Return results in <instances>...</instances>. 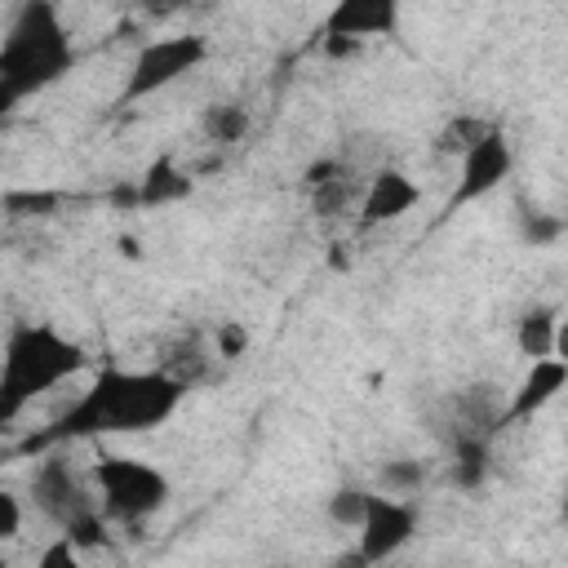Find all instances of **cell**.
Masks as SVG:
<instances>
[{
  "mask_svg": "<svg viewBox=\"0 0 568 568\" xmlns=\"http://www.w3.org/2000/svg\"><path fill=\"white\" fill-rule=\"evenodd\" d=\"M191 386L182 377H173L169 368H102L93 377V386L62 408L44 430L22 439V453H49L75 439H106V435H146L155 426H164L182 395Z\"/></svg>",
  "mask_w": 568,
  "mask_h": 568,
  "instance_id": "obj_1",
  "label": "cell"
},
{
  "mask_svg": "<svg viewBox=\"0 0 568 568\" xmlns=\"http://www.w3.org/2000/svg\"><path fill=\"white\" fill-rule=\"evenodd\" d=\"M75 67V44L53 0H22L0 40V111L44 93Z\"/></svg>",
  "mask_w": 568,
  "mask_h": 568,
  "instance_id": "obj_2",
  "label": "cell"
},
{
  "mask_svg": "<svg viewBox=\"0 0 568 568\" xmlns=\"http://www.w3.org/2000/svg\"><path fill=\"white\" fill-rule=\"evenodd\" d=\"M89 364L84 346L53 324H13L0 359V426H9L31 399L49 395Z\"/></svg>",
  "mask_w": 568,
  "mask_h": 568,
  "instance_id": "obj_3",
  "label": "cell"
},
{
  "mask_svg": "<svg viewBox=\"0 0 568 568\" xmlns=\"http://www.w3.org/2000/svg\"><path fill=\"white\" fill-rule=\"evenodd\" d=\"M93 484H98V501L102 515L111 524H142L151 519L164 501H169V475L142 457H124V453H102L93 462Z\"/></svg>",
  "mask_w": 568,
  "mask_h": 568,
  "instance_id": "obj_4",
  "label": "cell"
},
{
  "mask_svg": "<svg viewBox=\"0 0 568 568\" xmlns=\"http://www.w3.org/2000/svg\"><path fill=\"white\" fill-rule=\"evenodd\" d=\"M204 58H209V44H204V36H191V31H186V36H160V40H146V44L138 49L129 75H124V89H120L115 106H133V102H142V98L169 89L173 80L191 75Z\"/></svg>",
  "mask_w": 568,
  "mask_h": 568,
  "instance_id": "obj_5",
  "label": "cell"
},
{
  "mask_svg": "<svg viewBox=\"0 0 568 568\" xmlns=\"http://www.w3.org/2000/svg\"><path fill=\"white\" fill-rule=\"evenodd\" d=\"M31 501H36V510H40L49 524H58L62 532H71L75 524L102 515V501L89 493V484L75 475V466H71L58 448H49V453L40 457V466L31 470Z\"/></svg>",
  "mask_w": 568,
  "mask_h": 568,
  "instance_id": "obj_6",
  "label": "cell"
},
{
  "mask_svg": "<svg viewBox=\"0 0 568 568\" xmlns=\"http://www.w3.org/2000/svg\"><path fill=\"white\" fill-rule=\"evenodd\" d=\"M417 532V506L404 501L399 493H373L368 497V515L359 524V550L355 564H386L390 555H399Z\"/></svg>",
  "mask_w": 568,
  "mask_h": 568,
  "instance_id": "obj_7",
  "label": "cell"
},
{
  "mask_svg": "<svg viewBox=\"0 0 568 568\" xmlns=\"http://www.w3.org/2000/svg\"><path fill=\"white\" fill-rule=\"evenodd\" d=\"M510 169H515V151H510L506 133L493 124V129L462 155V173H457V186H453L444 213H457V209H466V204L493 195V191L510 178Z\"/></svg>",
  "mask_w": 568,
  "mask_h": 568,
  "instance_id": "obj_8",
  "label": "cell"
},
{
  "mask_svg": "<svg viewBox=\"0 0 568 568\" xmlns=\"http://www.w3.org/2000/svg\"><path fill=\"white\" fill-rule=\"evenodd\" d=\"M404 0H333L315 36H355V40H390L399 36Z\"/></svg>",
  "mask_w": 568,
  "mask_h": 568,
  "instance_id": "obj_9",
  "label": "cell"
},
{
  "mask_svg": "<svg viewBox=\"0 0 568 568\" xmlns=\"http://www.w3.org/2000/svg\"><path fill=\"white\" fill-rule=\"evenodd\" d=\"M422 200L417 182L404 173V169H377L359 195V231H373V226H386V222H399L404 213H413Z\"/></svg>",
  "mask_w": 568,
  "mask_h": 568,
  "instance_id": "obj_10",
  "label": "cell"
},
{
  "mask_svg": "<svg viewBox=\"0 0 568 568\" xmlns=\"http://www.w3.org/2000/svg\"><path fill=\"white\" fill-rule=\"evenodd\" d=\"M564 386H568V364L559 355L528 359V373L519 377V386L510 390V404L501 408V426H519V422L537 417Z\"/></svg>",
  "mask_w": 568,
  "mask_h": 568,
  "instance_id": "obj_11",
  "label": "cell"
},
{
  "mask_svg": "<svg viewBox=\"0 0 568 568\" xmlns=\"http://www.w3.org/2000/svg\"><path fill=\"white\" fill-rule=\"evenodd\" d=\"M302 186L311 191L315 213L333 217V213H342V209L355 200V169H351L346 160H337V155H320V160L306 164Z\"/></svg>",
  "mask_w": 568,
  "mask_h": 568,
  "instance_id": "obj_12",
  "label": "cell"
},
{
  "mask_svg": "<svg viewBox=\"0 0 568 568\" xmlns=\"http://www.w3.org/2000/svg\"><path fill=\"white\" fill-rule=\"evenodd\" d=\"M195 191V178L186 169H178V160L160 155L142 169L138 178V209H164V204H178Z\"/></svg>",
  "mask_w": 568,
  "mask_h": 568,
  "instance_id": "obj_13",
  "label": "cell"
},
{
  "mask_svg": "<svg viewBox=\"0 0 568 568\" xmlns=\"http://www.w3.org/2000/svg\"><path fill=\"white\" fill-rule=\"evenodd\" d=\"M493 475V439L488 435H453L448 453V484L462 493L484 488Z\"/></svg>",
  "mask_w": 568,
  "mask_h": 568,
  "instance_id": "obj_14",
  "label": "cell"
},
{
  "mask_svg": "<svg viewBox=\"0 0 568 568\" xmlns=\"http://www.w3.org/2000/svg\"><path fill=\"white\" fill-rule=\"evenodd\" d=\"M555 333H559L555 306H528V311L515 320V346H519V355H528V359L555 355Z\"/></svg>",
  "mask_w": 568,
  "mask_h": 568,
  "instance_id": "obj_15",
  "label": "cell"
},
{
  "mask_svg": "<svg viewBox=\"0 0 568 568\" xmlns=\"http://www.w3.org/2000/svg\"><path fill=\"white\" fill-rule=\"evenodd\" d=\"M213 355H217V346H209L200 333H191V337H182V342L169 351L164 368H169L173 377H182L186 386H195V382L209 377V359H213Z\"/></svg>",
  "mask_w": 568,
  "mask_h": 568,
  "instance_id": "obj_16",
  "label": "cell"
},
{
  "mask_svg": "<svg viewBox=\"0 0 568 568\" xmlns=\"http://www.w3.org/2000/svg\"><path fill=\"white\" fill-rule=\"evenodd\" d=\"M200 124H204V133H209L213 142L231 146V142H240V138L248 133V111H244L240 102H213V106H204Z\"/></svg>",
  "mask_w": 568,
  "mask_h": 568,
  "instance_id": "obj_17",
  "label": "cell"
},
{
  "mask_svg": "<svg viewBox=\"0 0 568 568\" xmlns=\"http://www.w3.org/2000/svg\"><path fill=\"white\" fill-rule=\"evenodd\" d=\"M368 497H373V488L342 484V488H333V497L324 501V515H328L337 528L359 532V524H364V515H368Z\"/></svg>",
  "mask_w": 568,
  "mask_h": 568,
  "instance_id": "obj_18",
  "label": "cell"
},
{
  "mask_svg": "<svg viewBox=\"0 0 568 568\" xmlns=\"http://www.w3.org/2000/svg\"><path fill=\"white\" fill-rule=\"evenodd\" d=\"M488 129H493L488 120H475V115H453V120L439 129L435 151H439V155H457V160H462V155H466V151H470V146H475V142H479Z\"/></svg>",
  "mask_w": 568,
  "mask_h": 568,
  "instance_id": "obj_19",
  "label": "cell"
},
{
  "mask_svg": "<svg viewBox=\"0 0 568 568\" xmlns=\"http://www.w3.org/2000/svg\"><path fill=\"white\" fill-rule=\"evenodd\" d=\"M67 191H4V213L9 217H49L58 213Z\"/></svg>",
  "mask_w": 568,
  "mask_h": 568,
  "instance_id": "obj_20",
  "label": "cell"
},
{
  "mask_svg": "<svg viewBox=\"0 0 568 568\" xmlns=\"http://www.w3.org/2000/svg\"><path fill=\"white\" fill-rule=\"evenodd\" d=\"M519 235H524V244L546 248V244H555V240L564 235V217L541 213V209H524V213H519Z\"/></svg>",
  "mask_w": 568,
  "mask_h": 568,
  "instance_id": "obj_21",
  "label": "cell"
},
{
  "mask_svg": "<svg viewBox=\"0 0 568 568\" xmlns=\"http://www.w3.org/2000/svg\"><path fill=\"white\" fill-rule=\"evenodd\" d=\"M422 479H426V466L417 462V457H395V462H386L382 466V488H390V493H417L422 488Z\"/></svg>",
  "mask_w": 568,
  "mask_h": 568,
  "instance_id": "obj_22",
  "label": "cell"
},
{
  "mask_svg": "<svg viewBox=\"0 0 568 568\" xmlns=\"http://www.w3.org/2000/svg\"><path fill=\"white\" fill-rule=\"evenodd\" d=\"M213 346H217V355H222V359H235V355H244V346H248V333H244V324H235V320L217 324V328H213Z\"/></svg>",
  "mask_w": 568,
  "mask_h": 568,
  "instance_id": "obj_23",
  "label": "cell"
},
{
  "mask_svg": "<svg viewBox=\"0 0 568 568\" xmlns=\"http://www.w3.org/2000/svg\"><path fill=\"white\" fill-rule=\"evenodd\" d=\"M75 559H80V546L62 532L49 550H40V559H36V568H75Z\"/></svg>",
  "mask_w": 568,
  "mask_h": 568,
  "instance_id": "obj_24",
  "label": "cell"
},
{
  "mask_svg": "<svg viewBox=\"0 0 568 568\" xmlns=\"http://www.w3.org/2000/svg\"><path fill=\"white\" fill-rule=\"evenodd\" d=\"M18 528H22V506H18V497L9 488H0V541L18 537Z\"/></svg>",
  "mask_w": 568,
  "mask_h": 568,
  "instance_id": "obj_25",
  "label": "cell"
},
{
  "mask_svg": "<svg viewBox=\"0 0 568 568\" xmlns=\"http://www.w3.org/2000/svg\"><path fill=\"white\" fill-rule=\"evenodd\" d=\"M320 49L328 58H355L364 49V40H355V36H320Z\"/></svg>",
  "mask_w": 568,
  "mask_h": 568,
  "instance_id": "obj_26",
  "label": "cell"
},
{
  "mask_svg": "<svg viewBox=\"0 0 568 568\" xmlns=\"http://www.w3.org/2000/svg\"><path fill=\"white\" fill-rule=\"evenodd\" d=\"M555 355L568 364V320H559V333H555Z\"/></svg>",
  "mask_w": 568,
  "mask_h": 568,
  "instance_id": "obj_27",
  "label": "cell"
},
{
  "mask_svg": "<svg viewBox=\"0 0 568 568\" xmlns=\"http://www.w3.org/2000/svg\"><path fill=\"white\" fill-rule=\"evenodd\" d=\"M559 519L568 524V484H564V497H559Z\"/></svg>",
  "mask_w": 568,
  "mask_h": 568,
  "instance_id": "obj_28",
  "label": "cell"
}]
</instances>
